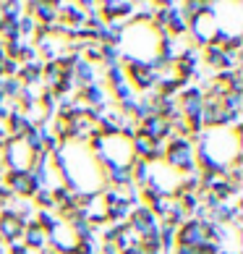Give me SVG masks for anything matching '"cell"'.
<instances>
[{
  "label": "cell",
  "mask_w": 243,
  "mask_h": 254,
  "mask_svg": "<svg viewBox=\"0 0 243 254\" xmlns=\"http://www.w3.org/2000/svg\"><path fill=\"white\" fill-rule=\"evenodd\" d=\"M162 163L167 168H173L178 176H194L199 173L196 171V149H194V142L189 136H170L167 139V152H165V160Z\"/></svg>",
  "instance_id": "cell-1"
},
{
  "label": "cell",
  "mask_w": 243,
  "mask_h": 254,
  "mask_svg": "<svg viewBox=\"0 0 243 254\" xmlns=\"http://www.w3.org/2000/svg\"><path fill=\"white\" fill-rule=\"evenodd\" d=\"M34 165V155L21 139H8V144L3 147V168L13 173H26Z\"/></svg>",
  "instance_id": "cell-2"
},
{
  "label": "cell",
  "mask_w": 243,
  "mask_h": 254,
  "mask_svg": "<svg viewBox=\"0 0 243 254\" xmlns=\"http://www.w3.org/2000/svg\"><path fill=\"white\" fill-rule=\"evenodd\" d=\"M146 184L157 189V194L162 196H175L178 191V184H181V176L173 171V168H167L165 163H152L149 165V178Z\"/></svg>",
  "instance_id": "cell-3"
},
{
  "label": "cell",
  "mask_w": 243,
  "mask_h": 254,
  "mask_svg": "<svg viewBox=\"0 0 243 254\" xmlns=\"http://www.w3.org/2000/svg\"><path fill=\"white\" fill-rule=\"evenodd\" d=\"M157 225H160V220L154 218L152 210H149L146 204H136V207H131V215H128V228L134 231L139 239H142L144 233L154 231Z\"/></svg>",
  "instance_id": "cell-4"
},
{
  "label": "cell",
  "mask_w": 243,
  "mask_h": 254,
  "mask_svg": "<svg viewBox=\"0 0 243 254\" xmlns=\"http://www.w3.org/2000/svg\"><path fill=\"white\" fill-rule=\"evenodd\" d=\"M204 241H207V236H204V225L199 220H194V218H189L178 231H175V247H191V249H196Z\"/></svg>",
  "instance_id": "cell-5"
},
{
  "label": "cell",
  "mask_w": 243,
  "mask_h": 254,
  "mask_svg": "<svg viewBox=\"0 0 243 254\" xmlns=\"http://www.w3.org/2000/svg\"><path fill=\"white\" fill-rule=\"evenodd\" d=\"M139 134H144V136H149L154 142V139H170L173 136V131H170V124H167L165 118H160V116H149L146 121H142L139 124Z\"/></svg>",
  "instance_id": "cell-6"
},
{
  "label": "cell",
  "mask_w": 243,
  "mask_h": 254,
  "mask_svg": "<svg viewBox=\"0 0 243 254\" xmlns=\"http://www.w3.org/2000/svg\"><path fill=\"white\" fill-rule=\"evenodd\" d=\"M217 105H220V110H225V113H241V108H243V95L225 92V95L217 100Z\"/></svg>",
  "instance_id": "cell-7"
},
{
  "label": "cell",
  "mask_w": 243,
  "mask_h": 254,
  "mask_svg": "<svg viewBox=\"0 0 243 254\" xmlns=\"http://www.w3.org/2000/svg\"><path fill=\"white\" fill-rule=\"evenodd\" d=\"M21 89H24V84L18 81V76H11V79H3V95L8 102H16L18 95H21Z\"/></svg>",
  "instance_id": "cell-8"
},
{
  "label": "cell",
  "mask_w": 243,
  "mask_h": 254,
  "mask_svg": "<svg viewBox=\"0 0 243 254\" xmlns=\"http://www.w3.org/2000/svg\"><path fill=\"white\" fill-rule=\"evenodd\" d=\"M173 254H196V249H191V247H175Z\"/></svg>",
  "instance_id": "cell-9"
},
{
  "label": "cell",
  "mask_w": 243,
  "mask_h": 254,
  "mask_svg": "<svg viewBox=\"0 0 243 254\" xmlns=\"http://www.w3.org/2000/svg\"><path fill=\"white\" fill-rule=\"evenodd\" d=\"M220 254H230V252H228V249H222V252H220Z\"/></svg>",
  "instance_id": "cell-10"
}]
</instances>
